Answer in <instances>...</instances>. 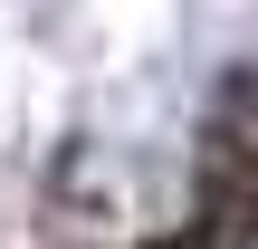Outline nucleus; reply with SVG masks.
Returning a JSON list of instances; mask_svg holds the SVG:
<instances>
[{
    "label": "nucleus",
    "mask_w": 258,
    "mask_h": 249,
    "mask_svg": "<svg viewBox=\"0 0 258 249\" xmlns=\"http://www.w3.org/2000/svg\"><path fill=\"white\" fill-rule=\"evenodd\" d=\"M191 249H258V154L239 134L211 125L201 144V173H191Z\"/></svg>",
    "instance_id": "f257e3e1"
},
{
    "label": "nucleus",
    "mask_w": 258,
    "mask_h": 249,
    "mask_svg": "<svg viewBox=\"0 0 258 249\" xmlns=\"http://www.w3.org/2000/svg\"><path fill=\"white\" fill-rule=\"evenodd\" d=\"M153 249H191V240H153Z\"/></svg>",
    "instance_id": "f03ea898"
}]
</instances>
